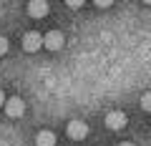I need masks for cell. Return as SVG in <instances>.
I'll list each match as a JSON object with an SVG mask.
<instances>
[{
	"label": "cell",
	"mask_w": 151,
	"mask_h": 146,
	"mask_svg": "<svg viewBox=\"0 0 151 146\" xmlns=\"http://www.w3.org/2000/svg\"><path fill=\"white\" fill-rule=\"evenodd\" d=\"M23 48L28 50V53H35V50L43 48V35L38 30H28L25 35H23Z\"/></svg>",
	"instance_id": "6da1fadb"
},
{
	"label": "cell",
	"mask_w": 151,
	"mask_h": 146,
	"mask_svg": "<svg viewBox=\"0 0 151 146\" xmlns=\"http://www.w3.org/2000/svg\"><path fill=\"white\" fill-rule=\"evenodd\" d=\"M3 106H5V114L10 116V119H20V116L25 114V103H23V98H18V96L8 98Z\"/></svg>",
	"instance_id": "7a4b0ae2"
},
{
	"label": "cell",
	"mask_w": 151,
	"mask_h": 146,
	"mask_svg": "<svg viewBox=\"0 0 151 146\" xmlns=\"http://www.w3.org/2000/svg\"><path fill=\"white\" fill-rule=\"evenodd\" d=\"M63 43H65V38H63V33H60V30H50V33L43 35V45L48 50H60Z\"/></svg>",
	"instance_id": "3957f363"
},
{
	"label": "cell",
	"mask_w": 151,
	"mask_h": 146,
	"mask_svg": "<svg viewBox=\"0 0 151 146\" xmlns=\"http://www.w3.org/2000/svg\"><path fill=\"white\" fill-rule=\"evenodd\" d=\"M68 136L73 141H81V139H86L88 136V124L86 121H78V119H73L68 124Z\"/></svg>",
	"instance_id": "277c9868"
},
{
	"label": "cell",
	"mask_w": 151,
	"mask_h": 146,
	"mask_svg": "<svg viewBox=\"0 0 151 146\" xmlns=\"http://www.w3.org/2000/svg\"><path fill=\"white\" fill-rule=\"evenodd\" d=\"M106 126L111 131H121L126 126V114L124 111H108L106 114Z\"/></svg>",
	"instance_id": "5b68a950"
},
{
	"label": "cell",
	"mask_w": 151,
	"mask_h": 146,
	"mask_svg": "<svg viewBox=\"0 0 151 146\" xmlns=\"http://www.w3.org/2000/svg\"><path fill=\"white\" fill-rule=\"evenodd\" d=\"M35 146H55V134L53 131H38Z\"/></svg>",
	"instance_id": "8992f818"
},
{
	"label": "cell",
	"mask_w": 151,
	"mask_h": 146,
	"mask_svg": "<svg viewBox=\"0 0 151 146\" xmlns=\"http://www.w3.org/2000/svg\"><path fill=\"white\" fill-rule=\"evenodd\" d=\"M28 13H30L33 18H43L45 13H48V3H43V0H35V3H30V5H28Z\"/></svg>",
	"instance_id": "52a82bcc"
},
{
	"label": "cell",
	"mask_w": 151,
	"mask_h": 146,
	"mask_svg": "<svg viewBox=\"0 0 151 146\" xmlns=\"http://www.w3.org/2000/svg\"><path fill=\"white\" fill-rule=\"evenodd\" d=\"M141 108H144V111H151V91L141 96Z\"/></svg>",
	"instance_id": "ba28073f"
},
{
	"label": "cell",
	"mask_w": 151,
	"mask_h": 146,
	"mask_svg": "<svg viewBox=\"0 0 151 146\" xmlns=\"http://www.w3.org/2000/svg\"><path fill=\"white\" fill-rule=\"evenodd\" d=\"M8 45H10V43H8V38H5V35H0V55L8 53Z\"/></svg>",
	"instance_id": "9c48e42d"
},
{
	"label": "cell",
	"mask_w": 151,
	"mask_h": 146,
	"mask_svg": "<svg viewBox=\"0 0 151 146\" xmlns=\"http://www.w3.org/2000/svg\"><path fill=\"white\" fill-rule=\"evenodd\" d=\"M96 5H98V8H108V5H111V0H98Z\"/></svg>",
	"instance_id": "30bf717a"
},
{
	"label": "cell",
	"mask_w": 151,
	"mask_h": 146,
	"mask_svg": "<svg viewBox=\"0 0 151 146\" xmlns=\"http://www.w3.org/2000/svg\"><path fill=\"white\" fill-rule=\"evenodd\" d=\"M3 103H5V93L0 91V108H3Z\"/></svg>",
	"instance_id": "8fae6325"
},
{
	"label": "cell",
	"mask_w": 151,
	"mask_h": 146,
	"mask_svg": "<svg viewBox=\"0 0 151 146\" xmlns=\"http://www.w3.org/2000/svg\"><path fill=\"white\" fill-rule=\"evenodd\" d=\"M119 146H134V144H129V141H124V144H119Z\"/></svg>",
	"instance_id": "7c38bea8"
}]
</instances>
